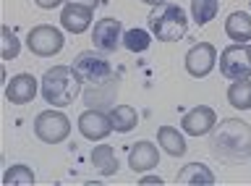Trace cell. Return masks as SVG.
I'll list each match as a JSON object with an SVG mask.
<instances>
[{"label":"cell","instance_id":"cell-1","mask_svg":"<svg viewBox=\"0 0 251 186\" xmlns=\"http://www.w3.org/2000/svg\"><path fill=\"white\" fill-rule=\"evenodd\" d=\"M209 150L223 162H243L251 158V126L241 118H225L209 131Z\"/></svg>","mask_w":251,"mask_h":186},{"label":"cell","instance_id":"cell-2","mask_svg":"<svg viewBox=\"0 0 251 186\" xmlns=\"http://www.w3.org/2000/svg\"><path fill=\"white\" fill-rule=\"evenodd\" d=\"M81 76L76 74L74 66H52L42 74V100L55 107H68L76 103L78 92H81Z\"/></svg>","mask_w":251,"mask_h":186},{"label":"cell","instance_id":"cell-3","mask_svg":"<svg viewBox=\"0 0 251 186\" xmlns=\"http://www.w3.org/2000/svg\"><path fill=\"white\" fill-rule=\"evenodd\" d=\"M149 29L160 42H180L188 32V13L176 3H160L149 13Z\"/></svg>","mask_w":251,"mask_h":186},{"label":"cell","instance_id":"cell-4","mask_svg":"<svg viewBox=\"0 0 251 186\" xmlns=\"http://www.w3.org/2000/svg\"><path fill=\"white\" fill-rule=\"evenodd\" d=\"M74 68L86 87H102L105 81L113 79V66L102 53H92V50L78 53L74 58Z\"/></svg>","mask_w":251,"mask_h":186},{"label":"cell","instance_id":"cell-5","mask_svg":"<svg viewBox=\"0 0 251 186\" xmlns=\"http://www.w3.org/2000/svg\"><path fill=\"white\" fill-rule=\"evenodd\" d=\"M71 134V121L60 110H42L34 118V136L45 144H60Z\"/></svg>","mask_w":251,"mask_h":186},{"label":"cell","instance_id":"cell-6","mask_svg":"<svg viewBox=\"0 0 251 186\" xmlns=\"http://www.w3.org/2000/svg\"><path fill=\"white\" fill-rule=\"evenodd\" d=\"M217 66H220V74L225 79H251V53H249V45H230L220 53L217 58Z\"/></svg>","mask_w":251,"mask_h":186},{"label":"cell","instance_id":"cell-7","mask_svg":"<svg viewBox=\"0 0 251 186\" xmlns=\"http://www.w3.org/2000/svg\"><path fill=\"white\" fill-rule=\"evenodd\" d=\"M63 45H66V40H63V32H60L58 27H50V24L34 27V29L26 34V48L34 53V55H39V58H52V55H58V53L63 50Z\"/></svg>","mask_w":251,"mask_h":186},{"label":"cell","instance_id":"cell-8","mask_svg":"<svg viewBox=\"0 0 251 186\" xmlns=\"http://www.w3.org/2000/svg\"><path fill=\"white\" fill-rule=\"evenodd\" d=\"M121 40H123V27H121V21L113 19V16L100 19L92 29V42H94V48H97V53H102V55H113V53L121 48Z\"/></svg>","mask_w":251,"mask_h":186},{"label":"cell","instance_id":"cell-9","mask_svg":"<svg viewBox=\"0 0 251 186\" xmlns=\"http://www.w3.org/2000/svg\"><path fill=\"white\" fill-rule=\"evenodd\" d=\"M217 66V50L212 42H196L191 50L186 53V71L194 79H204L209 71Z\"/></svg>","mask_w":251,"mask_h":186},{"label":"cell","instance_id":"cell-10","mask_svg":"<svg viewBox=\"0 0 251 186\" xmlns=\"http://www.w3.org/2000/svg\"><path fill=\"white\" fill-rule=\"evenodd\" d=\"M78 131H81V136L89 139V142H102V139H107V134L113 131L110 113H102L97 107L84 110L78 115Z\"/></svg>","mask_w":251,"mask_h":186},{"label":"cell","instance_id":"cell-11","mask_svg":"<svg viewBox=\"0 0 251 186\" xmlns=\"http://www.w3.org/2000/svg\"><path fill=\"white\" fill-rule=\"evenodd\" d=\"M215 123H217V113L209 105H196L183 115L180 126H183V131L188 136H204L215 129Z\"/></svg>","mask_w":251,"mask_h":186},{"label":"cell","instance_id":"cell-12","mask_svg":"<svg viewBox=\"0 0 251 186\" xmlns=\"http://www.w3.org/2000/svg\"><path fill=\"white\" fill-rule=\"evenodd\" d=\"M37 92H39V81L31 74H16L5 84V97H8V103H13V105L31 103V100L37 97Z\"/></svg>","mask_w":251,"mask_h":186},{"label":"cell","instance_id":"cell-13","mask_svg":"<svg viewBox=\"0 0 251 186\" xmlns=\"http://www.w3.org/2000/svg\"><path fill=\"white\" fill-rule=\"evenodd\" d=\"M160 165V150L149 142V139H141L131 147L128 152V168L133 173H149L152 168Z\"/></svg>","mask_w":251,"mask_h":186},{"label":"cell","instance_id":"cell-14","mask_svg":"<svg viewBox=\"0 0 251 186\" xmlns=\"http://www.w3.org/2000/svg\"><path fill=\"white\" fill-rule=\"evenodd\" d=\"M92 8H84V5H76V3H66L63 5V13H60V24L66 32L71 34H84L86 29L92 27Z\"/></svg>","mask_w":251,"mask_h":186},{"label":"cell","instance_id":"cell-15","mask_svg":"<svg viewBox=\"0 0 251 186\" xmlns=\"http://www.w3.org/2000/svg\"><path fill=\"white\" fill-rule=\"evenodd\" d=\"M176 184L178 186H212L215 184V173L204 162H186L178 170Z\"/></svg>","mask_w":251,"mask_h":186},{"label":"cell","instance_id":"cell-16","mask_svg":"<svg viewBox=\"0 0 251 186\" xmlns=\"http://www.w3.org/2000/svg\"><path fill=\"white\" fill-rule=\"evenodd\" d=\"M225 34L230 37V42H235V45L251 42V13L233 11L230 16L225 19Z\"/></svg>","mask_w":251,"mask_h":186},{"label":"cell","instance_id":"cell-17","mask_svg":"<svg viewBox=\"0 0 251 186\" xmlns=\"http://www.w3.org/2000/svg\"><path fill=\"white\" fill-rule=\"evenodd\" d=\"M157 144L162 147V152L168 158H183L186 155V139L178 129L173 126H160L157 129Z\"/></svg>","mask_w":251,"mask_h":186},{"label":"cell","instance_id":"cell-18","mask_svg":"<svg viewBox=\"0 0 251 186\" xmlns=\"http://www.w3.org/2000/svg\"><path fill=\"white\" fill-rule=\"evenodd\" d=\"M89 160H92V168L97 170V173L102 178H107V176H115L118 173V158H115V150L113 147H107V144H97L92 150L89 155Z\"/></svg>","mask_w":251,"mask_h":186},{"label":"cell","instance_id":"cell-19","mask_svg":"<svg viewBox=\"0 0 251 186\" xmlns=\"http://www.w3.org/2000/svg\"><path fill=\"white\" fill-rule=\"evenodd\" d=\"M110 121H113V131H118V134H128V131L136 129L139 115L131 105H115L113 110H110Z\"/></svg>","mask_w":251,"mask_h":186},{"label":"cell","instance_id":"cell-20","mask_svg":"<svg viewBox=\"0 0 251 186\" xmlns=\"http://www.w3.org/2000/svg\"><path fill=\"white\" fill-rule=\"evenodd\" d=\"M227 103L235 110H251V79H235L227 87Z\"/></svg>","mask_w":251,"mask_h":186},{"label":"cell","instance_id":"cell-21","mask_svg":"<svg viewBox=\"0 0 251 186\" xmlns=\"http://www.w3.org/2000/svg\"><path fill=\"white\" fill-rule=\"evenodd\" d=\"M121 45H123V48L128 50V53H147L149 45H152V34H149L147 29H141V27L126 29Z\"/></svg>","mask_w":251,"mask_h":186},{"label":"cell","instance_id":"cell-22","mask_svg":"<svg viewBox=\"0 0 251 186\" xmlns=\"http://www.w3.org/2000/svg\"><path fill=\"white\" fill-rule=\"evenodd\" d=\"M220 11V0H191V21L194 24H209Z\"/></svg>","mask_w":251,"mask_h":186},{"label":"cell","instance_id":"cell-23","mask_svg":"<svg viewBox=\"0 0 251 186\" xmlns=\"http://www.w3.org/2000/svg\"><path fill=\"white\" fill-rule=\"evenodd\" d=\"M34 181H37L34 170H31L29 165H21V162H19V165H11L3 173V184L5 186H16V184H19V186H34Z\"/></svg>","mask_w":251,"mask_h":186},{"label":"cell","instance_id":"cell-24","mask_svg":"<svg viewBox=\"0 0 251 186\" xmlns=\"http://www.w3.org/2000/svg\"><path fill=\"white\" fill-rule=\"evenodd\" d=\"M0 37H3V42H0V45H3V48H0V55H3V60H13L21 53V40L13 34L11 27L0 29Z\"/></svg>","mask_w":251,"mask_h":186},{"label":"cell","instance_id":"cell-25","mask_svg":"<svg viewBox=\"0 0 251 186\" xmlns=\"http://www.w3.org/2000/svg\"><path fill=\"white\" fill-rule=\"evenodd\" d=\"M139 184L141 186H147V184H165V178H160V176H154V173H141V178H139Z\"/></svg>","mask_w":251,"mask_h":186},{"label":"cell","instance_id":"cell-26","mask_svg":"<svg viewBox=\"0 0 251 186\" xmlns=\"http://www.w3.org/2000/svg\"><path fill=\"white\" fill-rule=\"evenodd\" d=\"M37 3V8H45V11H52V8H58V5L63 3V0H34Z\"/></svg>","mask_w":251,"mask_h":186},{"label":"cell","instance_id":"cell-27","mask_svg":"<svg viewBox=\"0 0 251 186\" xmlns=\"http://www.w3.org/2000/svg\"><path fill=\"white\" fill-rule=\"evenodd\" d=\"M68 3H76V5H84V8H97V5L102 3V0H68Z\"/></svg>","mask_w":251,"mask_h":186},{"label":"cell","instance_id":"cell-28","mask_svg":"<svg viewBox=\"0 0 251 186\" xmlns=\"http://www.w3.org/2000/svg\"><path fill=\"white\" fill-rule=\"evenodd\" d=\"M141 3H147V5H160V3H168V0H141Z\"/></svg>","mask_w":251,"mask_h":186},{"label":"cell","instance_id":"cell-29","mask_svg":"<svg viewBox=\"0 0 251 186\" xmlns=\"http://www.w3.org/2000/svg\"><path fill=\"white\" fill-rule=\"evenodd\" d=\"M249 53H251V45H249Z\"/></svg>","mask_w":251,"mask_h":186}]
</instances>
